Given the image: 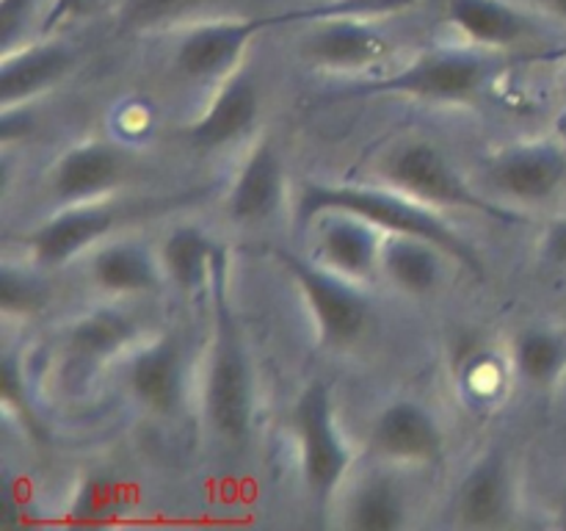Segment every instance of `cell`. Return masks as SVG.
<instances>
[{
	"mask_svg": "<svg viewBox=\"0 0 566 531\" xmlns=\"http://www.w3.org/2000/svg\"><path fill=\"white\" fill-rule=\"evenodd\" d=\"M348 214L368 221L376 230H385L387 236H412L434 243L437 249L462 263L473 274H484L479 252L470 247L468 238L459 236L451 225L442 221L440 214L409 199V194L379 191V188L365 186H326V183H310L298 197L296 216L302 225H310L318 216Z\"/></svg>",
	"mask_w": 566,
	"mask_h": 531,
	"instance_id": "obj_1",
	"label": "cell"
},
{
	"mask_svg": "<svg viewBox=\"0 0 566 531\" xmlns=\"http://www.w3.org/2000/svg\"><path fill=\"white\" fill-rule=\"evenodd\" d=\"M213 293V346H210L208 379H205V415L221 440L241 446L249 440L254 418V379L247 346L238 332L227 293V258L219 252L210 277Z\"/></svg>",
	"mask_w": 566,
	"mask_h": 531,
	"instance_id": "obj_2",
	"label": "cell"
},
{
	"mask_svg": "<svg viewBox=\"0 0 566 531\" xmlns=\"http://www.w3.org/2000/svg\"><path fill=\"white\" fill-rule=\"evenodd\" d=\"M415 0H335V3L315 6V9L291 11V14H269V17H243V20L208 22L182 37L177 48L175 64L177 70L193 81H210L221 77L241 61L252 39L260 31L280 25L291 20H332V17H357V14H387V11H401L412 6Z\"/></svg>",
	"mask_w": 566,
	"mask_h": 531,
	"instance_id": "obj_3",
	"label": "cell"
},
{
	"mask_svg": "<svg viewBox=\"0 0 566 531\" xmlns=\"http://www.w3.org/2000/svg\"><path fill=\"white\" fill-rule=\"evenodd\" d=\"M501 61L479 50H434L401 72L352 86V97H418L437 103L473 100L492 83Z\"/></svg>",
	"mask_w": 566,
	"mask_h": 531,
	"instance_id": "obj_4",
	"label": "cell"
},
{
	"mask_svg": "<svg viewBox=\"0 0 566 531\" xmlns=\"http://www.w3.org/2000/svg\"><path fill=\"white\" fill-rule=\"evenodd\" d=\"M298 451H302V479L315 507L324 509L335 498L352 465V451L343 442L335 424V407L326 385L313 382L304 387L293 409Z\"/></svg>",
	"mask_w": 566,
	"mask_h": 531,
	"instance_id": "obj_5",
	"label": "cell"
},
{
	"mask_svg": "<svg viewBox=\"0 0 566 531\" xmlns=\"http://www.w3.org/2000/svg\"><path fill=\"white\" fill-rule=\"evenodd\" d=\"M387 177L398 191L420 199L426 205H442V208H464L484 214L490 219L514 225L520 219L509 208L490 202L464 183V177L453 169L440 147L429 142H412L398 149L387 164Z\"/></svg>",
	"mask_w": 566,
	"mask_h": 531,
	"instance_id": "obj_6",
	"label": "cell"
},
{
	"mask_svg": "<svg viewBox=\"0 0 566 531\" xmlns=\"http://www.w3.org/2000/svg\"><path fill=\"white\" fill-rule=\"evenodd\" d=\"M274 254L313 310L321 341L335 348L359 341L368 326V302L363 293L354 291L352 280L335 274L324 263H310L285 249H276Z\"/></svg>",
	"mask_w": 566,
	"mask_h": 531,
	"instance_id": "obj_7",
	"label": "cell"
},
{
	"mask_svg": "<svg viewBox=\"0 0 566 531\" xmlns=\"http://www.w3.org/2000/svg\"><path fill=\"white\" fill-rule=\"evenodd\" d=\"M127 219H130V210L122 208L119 202H105V199L77 202L70 205L64 214L39 225L25 238V243L36 263L59 266L64 260L75 258L77 252H83L88 243L108 236L111 230H116Z\"/></svg>",
	"mask_w": 566,
	"mask_h": 531,
	"instance_id": "obj_8",
	"label": "cell"
},
{
	"mask_svg": "<svg viewBox=\"0 0 566 531\" xmlns=\"http://www.w3.org/2000/svg\"><path fill=\"white\" fill-rule=\"evenodd\" d=\"M370 442L376 451L396 462L429 465L442 457V429L434 415L420 404L398 398L374 420Z\"/></svg>",
	"mask_w": 566,
	"mask_h": 531,
	"instance_id": "obj_9",
	"label": "cell"
},
{
	"mask_svg": "<svg viewBox=\"0 0 566 531\" xmlns=\"http://www.w3.org/2000/svg\"><path fill=\"white\" fill-rule=\"evenodd\" d=\"M125 155L105 142H86L66 149L55 164L50 186L61 202H92L125 183Z\"/></svg>",
	"mask_w": 566,
	"mask_h": 531,
	"instance_id": "obj_10",
	"label": "cell"
},
{
	"mask_svg": "<svg viewBox=\"0 0 566 531\" xmlns=\"http://www.w3.org/2000/svg\"><path fill=\"white\" fill-rule=\"evenodd\" d=\"M392 42L379 28L359 22L357 17H332L315 28L302 44L304 59L332 70H363L390 55Z\"/></svg>",
	"mask_w": 566,
	"mask_h": 531,
	"instance_id": "obj_11",
	"label": "cell"
},
{
	"mask_svg": "<svg viewBox=\"0 0 566 531\" xmlns=\"http://www.w3.org/2000/svg\"><path fill=\"white\" fill-rule=\"evenodd\" d=\"M492 186L509 197L539 202L566 180V155L553 144H525L506 149L490 166Z\"/></svg>",
	"mask_w": 566,
	"mask_h": 531,
	"instance_id": "obj_12",
	"label": "cell"
},
{
	"mask_svg": "<svg viewBox=\"0 0 566 531\" xmlns=\"http://www.w3.org/2000/svg\"><path fill=\"white\" fill-rule=\"evenodd\" d=\"M127 387L138 404L155 415L177 413L182 402V348L180 341L164 335L138 348L127 368Z\"/></svg>",
	"mask_w": 566,
	"mask_h": 531,
	"instance_id": "obj_13",
	"label": "cell"
},
{
	"mask_svg": "<svg viewBox=\"0 0 566 531\" xmlns=\"http://www.w3.org/2000/svg\"><path fill=\"white\" fill-rule=\"evenodd\" d=\"M285 194V169L274 144L265 138L238 171L227 197V210L238 225H260L271 219Z\"/></svg>",
	"mask_w": 566,
	"mask_h": 531,
	"instance_id": "obj_14",
	"label": "cell"
},
{
	"mask_svg": "<svg viewBox=\"0 0 566 531\" xmlns=\"http://www.w3.org/2000/svg\"><path fill=\"white\" fill-rule=\"evenodd\" d=\"M260 111L258 86L249 75H235L221 86L213 103L202 116L188 127V138L199 149H216L232 144L243 133L252 131Z\"/></svg>",
	"mask_w": 566,
	"mask_h": 531,
	"instance_id": "obj_15",
	"label": "cell"
},
{
	"mask_svg": "<svg viewBox=\"0 0 566 531\" xmlns=\"http://www.w3.org/2000/svg\"><path fill=\"white\" fill-rule=\"evenodd\" d=\"M381 243L374 225L348 214H329L318 238L321 263L346 280H365L381 266Z\"/></svg>",
	"mask_w": 566,
	"mask_h": 531,
	"instance_id": "obj_16",
	"label": "cell"
},
{
	"mask_svg": "<svg viewBox=\"0 0 566 531\" xmlns=\"http://www.w3.org/2000/svg\"><path fill=\"white\" fill-rule=\"evenodd\" d=\"M72 61H75V53L61 42H42L6 53L3 72H0L3 108L9 111L11 105L25 103L59 83L70 72Z\"/></svg>",
	"mask_w": 566,
	"mask_h": 531,
	"instance_id": "obj_17",
	"label": "cell"
},
{
	"mask_svg": "<svg viewBox=\"0 0 566 531\" xmlns=\"http://www.w3.org/2000/svg\"><path fill=\"white\" fill-rule=\"evenodd\" d=\"M446 14L481 48H509L536 33L534 20L503 0H448Z\"/></svg>",
	"mask_w": 566,
	"mask_h": 531,
	"instance_id": "obj_18",
	"label": "cell"
},
{
	"mask_svg": "<svg viewBox=\"0 0 566 531\" xmlns=\"http://www.w3.org/2000/svg\"><path fill=\"white\" fill-rule=\"evenodd\" d=\"M509 503H512V492H509L506 468L497 457H486L464 476L459 487L457 512L464 525L486 529L506 520Z\"/></svg>",
	"mask_w": 566,
	"mask_h": 531,
	"instance_id": "obj_19",
	"label": "cell"
},
{
	"mask_svg": "<svg viewBox=\"0 0 566 531\" xmlns=\"http://www.w3.org/2000/svg\"><path fill=\"white\" fill-rule=\"evenodd\" d=\"M92 280L111 296H142L158 288V263L138 243H105L92 260Z\"/></svg>",
	"mask_w": 566,
	"mask_h": 531,
	"instance_id": "obj_20",
	"label": "cell"
},
{
	"mask_svg": "<svg viewBox=\"0 0 566 531\" xmlns=\"http://www.w3.org/2000/svg\"><path fill=\"white\" fill-rule=\"evenodd\" d=\"M221 249L197 227H180L169 232L160 249V271L180 288L182 293H193L202 285H210L216 258Z\"/></svg>",
	"mask_w": 566,
	"mask_h": 531,
	"instance_id": "obj_21",
	"label": "cell"
},
{
	"mask_svg": "<svg viewBox=\"0 0 566 531\" xmlns=\"http://www.w3.org/2000/svg\"><path fill=\"white\" fill-rule=\"evenodd\" d=\"M440 252L434 243L412 236H390L381 243V269L401 291L423 296L437 288L442 277Z\"/></svg>",
	"mask_w": 566,
	"mask_h": 531,
	"instance_id": "obj_22",
	"label": "cell"
},
{
	"mask_svg": "<svg viewBox=\"0 0 566 531\" xmlns=\"http://www.w3.org/2000/svg\"><path fill=\"white\" fill-rule=\"evenodd\" d=\"M136 332V324L125 313L111 308H99L94 313L83 315L66 337V352L75 357V363L94 365L99 360L119 352Z\"/></svg>",
	"mask_w": 566,
	"mask_h": 531,
	"instance_id": "obj_23",
	"label": "cell"
},
{
	"mask_svg": "<svg viewBox=\"0 0 566 531\" xmlns=\"http://www.w3.org/2000/svg\"><path fill=\"white\" fill-rule=\"evenodd\" d=\"M514 368L528 385L553 387L566 374V332L534 326L514 341Z\"/></svg>",
	"mask_w": 566,
	"mask_h": 531,
	"instance_id": "obj_24",
	"label": "cell"
},
{
	"mask_svg": "<svg viewBox=\"0 0 566 531\" xmlns=\"http://www.w3.org/2000/svg\"><path fill=\"white\" fill-rule=\"evenodd\" d=\"M407 520V503L390 479H374L354 496L346 523L359 531H392Z\"/></svg>",
	"mask_w": 566,
	"mask_h": 531,
	"instance_id": "obj_25",
	"label": "cell"
},
{
	"mask_svg": "<svg viewBox=\"0 0 566 531\" xmlns=\"http://www.w3.org/2000/svg\"><path fill=\"white\" fill-rule=\"evenodd\" d=\"M119 487L108 479H86L72 498L70 514L75 523H108L119 512Z\"/></svg>",
	"mask_w": 566,
	"mask_h": 531,
	"instance_id": "obj_26",
	"label": "cell"
},
{
	"mask_svg": "<svg viewBox=\"0 0 566 531\" xmlns=\"http://www.w3.org/2000/svg\"><path fill=\"white\" fill-rule=\"evenodd\" d=\"M197 6H202V0H125L119 9V22L130 31H147L180 20Z\"/></svg>",
	"mask_w": 566,
	"mask_h": 531,
	"instance_id": "obj_27",
	"label": "cell"
},
{
	"mask_svg": "<svg viewBox=\"0 0 566 531\" xmlns=\"http://www.w3.org/2000/svg\"><path fill=\"white\" fill-rule=\"evenodd\" d=\"M0 304H3L6 315L39 313L44 304V291L31 274L14 271L11 266H3V277H0Z\"/></svg>",
	"mask_w": 566,
	"mask_h": 531,
	"instance_id": "obj_28",
	"label": "cell"
},
{
	"mask_svg": "<svg viewBox=\"0 0 566 531\" xmlns=\"http://www.w3.org/2000/svg\"><path fill=\"white\" fill-rule=\"evenodd\" d=\"M3 402H6V407L14 409L17 418H20V424H25L28 435L36 437V440H42L44 437L42 424L36 420L31 402H28L25 391H22V371H20V365H17L14 354H6V360H3Z\"/></svg>",
	"mask_w": 566,
	"mask_h": 531,
	"instance_id": "obj_29",
	"label": "cell"
},
{
	"mask_svg": "<svg viewBox=\"0 0 566 531\" xmlns=\"http://www.w3.org/2000/svg\"><path fill=\"white\" fill-rule=\"evenodd\" d=\"M464 379H468V387L479 398H492L503 387V368L495 357H475L473 363L464 371Z\"/></svg>",
	"mask_w": 566,
	"mask_h": 531,
	"instance_id": "obj_30",
	"label": "cell"
},
{
	"mask_svg": "<svg viewBox=\"0 0 566 531\" xmlns=\"http://www.w3.org/2000/svg\"><path fill=\"white\" fill-rule=\"evenodd\" d=\"M545 254L556 266L566 269V216L553 221L545 232Z\"/></svg>",
	"mask_w": 566,
	"mask_h": 531,
	"instance_id": "obj_31",
	"label": "cell"
},
{
	"mask_svg": "<svg viewBox=\"0 0 566 531\" xmlns=\"http://www.w3.org/2000/svg\"><path fill=\"white\" fill-rule=\"evenodd\" d=\"M20 509L22 503L17 501L14 496V485L9 481V476H3V485H0V523L11 525V523H20Z\"/></svg>",
	"mask_w": 566,
	"mask_h": 531,
	"instance_id": "obj_32",
	"label": "cell"
},
{
	"mask_svg": "<svg viewBox=\"0 0 566 531\" xmlns=\"http://www.w3.org/2000/svg\"><path fill=\"white\" fill-rule=\"evenodd\" d=\"M558 523H562V529H566V490L562 496V503H558Z\"/></svg>",
	"mask_w": 566,
	"mask_h": 531,
	"instance_id": "obj_33",
	"label": "cell"
},
{
	"mask_svg": "<svg viewBox=\"0 0 566 531\" xmlns=\"http://www.w3.org/2000/svg\"><path fill=\"white\" fill-rule=\"evenodd\" d=\"M551 6H553V11L562 17V20H566V0H551Z\"/></svg>",
	"mask_w": 566,
	"mask_h": 531,
	"instance_id": "obj_34",
	"label": "cell"
}]
</instances>
